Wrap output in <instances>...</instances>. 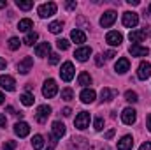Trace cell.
<instances>
[{"label": "cell", "mask_w": 151, "mask_h": 150, "mask_svg": "<svg viewBox=\"0 0 151 150\" xmlns=\"http://www.w3.org/2000/svg\"><path fill=\"white\" fill-rule=\"evenodd\" d=\"M58 94V85H56V81L55 79H46V83H44V87H42V95L46 97V99H51V97H55Z\"/></svg>", "instance_id": "cell-1"}, {"label": "cell", "mask_w": 151, "mask_h": 150, "mask_svg": "<svg viewBox=\"0 0 151 150\" xmlns=\"http://www.w3.org/2000/svg\"><path fill=\"white\" fill-rule=\"evenodd\" d=\"M39 16L40 18H49V16H53L55 12H56V4L55 2H47V4H40L37 9Z\"/></svg>", "instance_id": "cell-2"}, {"label": "cell", "mask_w": 151, "mask_h": 150, "mask_svg": "<svg viewBox=\"0 0 151 150\" xmlns=\"http://www.w3.org/2000/svg\"><path fill=\"white\" fill-rule=\"evenodd\" d=\"M74 125L79 129V131H84L88 125H90V113L88 111H81L74 120Z\"/></svg>", "instance_id": "cell-3"}, {"label": "cell", "mask_w": 151, "mask_h": 150, "mask_svg": "<svg viewBox=\"0 0 151 150\" xmlns=\"http://www.w3.org/2000/svg\"><path fill=\"white\" fill-rule=\"evenodd\" d=\"M121 21H123L125 27L134 28V27H137V23H139V16H137V12H130V11H128V12H123Z\"/></svg>", "instance_id": "cell-4"}, {"label": "cell", "mask_w": 151, "mask_h": 150, "mask_svg": "<svg viewBox=\"0 0 151 150\" xmlns=\"http://www.w3.org/2000/svg\"><path fill=\"white\" fill-rule=\"evenodd\" d=\"M74 66H72V62H65L63 66H62V69H60V76H62V79L63 81H70L72 78H74Z\"/></svg>", "instance_id": "cell-5"}, {"label": "cell", "mask_w": 151, "mask_h": 150, "mask_svg": "<svg viewBox=\"0 0 151 150\" xmlns=\"http://www.w3.org/2000/svg\"><path fill=\"white\" fill-rule=\"evenodd\" d=\"M116 18H118L116 11H107V12H104V16L100 18V27H104V28H109L114 21H116Z\"/></svg>", "instance_id": "cell-6"}, {"label": "cell", "mask_w": 151, "mask_h": 150, "mask_svg": "<svg viewBox=\"0 0 151 150\" xmlns=\"http://www.w3.org/2000/svg\"><path fill=\"white\" fill-rule=\"evenodd\" d=\"M121 120H123L127 125L135 124V120H137V111H135V110H132V108H125L123 113H121Z\"/></svg>", "instance_id": "cell-7"}, {"label": "cell", "mask_w": 151, "mask_h": 150, "mask_svg": "<svg viewBox=\"0 0 151 150\" xmlns=\"http://www.w3.org/2000/svg\"><path fill=\"white\" fill-rule=\"evenodd\" d=\"M0 87L2 88H5L7 92H12L14 88H16V81H14V78L9 74H2L0 76Z\"/></svg>", "instance_id": "cell-8"}, {"label": "cell", "mask_w": 151, "mask_h": 150, "mask_svg": "<svg viewBox=\"0 0 151 150\" xmlns=\"http://www.w3.org/2000/svg\"><path fill=\"white\" fill-rule=\"evenodd\" d=\"M32 66H34V58L32 57H25L21 62H18V73L27 74V73L32 71Z\"/></svg>", "instance_id": "cell-9"}, {"label": "cell", "mask_w": 151, "mask_h": 150, "mask_svg": "<svg viewBox=\"0 0 151 150\" xmlns=\"http://www.w3.org/2000/svg\"><path fill=\"white\" fill-rule=\"evenodd\" d=\"M49 115H51V106H47V104H42V106H39V108H37L35 118H37V122L44 124V122L47 120V117H49Z\"/></svg>", "instance_id": "cell-10"}, {"label": "cell", "mask_w": 151, "mask_h": 150, "mask_svg": "<svg viewBox=\"0 0 151 150\" xmlns=\"http://www.w3.org/2000/svg\"><path fill=\"white\" fill-rule=\"evenodd\" d=\"M90 55H91V48H88V46H81L74 51V57L79 62H86L90 58Z\"/></svg>", "instance_id": "cell-11"}, {"label": "cell", "mask_w": 151, "mask_h": 150, "mask_svg": "<svg viewBox=\"0 0 151 150\" xmlns=\"http://www.w3.org/2000/svg\"><path fill=\"white\" fill-rule=\"evenodd\" d=\"M70 150H90V143L84 138H72L70 141Z\"/></svg>", "instance_id": "cell-12"}, {"label": "cell", "mask_w": 151, "mask_h": 150, "mask_svg": "<svg viewBox=\"0 0 151 150\" xmlns=\"http://www.w3.org/2000/svg\"><path fill=\"white\" fill-rule=\"evenodd\" d=\"M150 76H151V64L150 62H141L139 71H137V78L139 79H148Z\"/></svg>", "instance_id": "cell-13"}, {"label": "cell", "mask_w": 151, "mask_h": 150, "mask_svg": "<svg viewBox=\"0 0 151 150\" xmlns=\"http://www.w3.org/2000/svg\"><path fill=\"white\" fill-rule=\"evenodd\" d=\"M128 51H130L132 57H146V55L150 53V50H148L146 46H141V44H132V46L128 48Z\"/></svg>", "instance_id": "cell-14"}, {"label": "cell", "mask_w": 151, "mask_h": 150, "mask_svg": "<svg viewBox=\"0 0 151 150\" xmlns=\"http://www.w3.org/2000/svg\"><path fill=\"white\" fill-rule=\"evenodd\" d=\"M130 69V60L128 58H118V62H116V66H114V71L118 73V74H125L127 71Z\"/></svg>", "instance_id": "cell-15"}, {"label": "cell", "mask_w": 151, "mask_h": 150, "mask_svg": "<svg viewBox=\"0 0 151 150\" xmlns=\"http://www.w3.org/2000/svg\"><path fill=\"white\" fill-rule=\"evenodd\" d=\"M14 133H16V136L25 138V136H28V133H30V125H28L27 122H16V125H14Z\"/></svg>", "instance_id": "cell-16"}, {"label": "cell", "mask_w": 151, "mask_h": 150, "mask_svg": "<svg viewBox=\"0 0 151 150\" xmlns=\"http://www.w3.org/2000/svg\"><path fill=\"white\" fill-rule=\"evenodd\" d=\"M106 42L107 44H111V46H119L121 42H123V36L119 34V32H107V36H106Z\"/></svg>", "instance_id": "cell-17"}, {"label": "cell", "mask_w": 151, "mask_h": 150, "mask_svg": "<svg viewBox=\"0 0 151 150\" xmlns=\"http://www.w3.org/2000/svg\"><path fill=\"white\" fill-rule=\"evenodd\" d=\"M81 101L84 103V104H91L93 101H95V97H97V94H95V90H91V88H84L83 92H81Z\"/></svg>", "instance_id": "cell-18"}, {"label": "cell", "mask_w": 151, "mask_h": 150, "mask_svg": "<svg viewBox=\"0 0 151 150\" xmlns=\"http://www.w3.org/2000/svg\"><path fill=\"white\" fill-rule=\"evenodd\" d=\"M146 36H148V32H146V30H132V32H130V36H128V39H130L134 44H139L141 41H144V39H146Z\"/></svg>", "instance_id": "cell-19"}, {"label": "cell", "mask_w": 151, "mask_h": 150, "mask_svg": "<svg viewBox=\"0 0 151 150\" xmlns=\"http://www.w3.org/2000/svg\"><path fill=\"white\" fill-rule=\"evenodd\" d=\"M63 136H65V125L62 122H53V138L60 140Z\"/></svg>", "instance_id": "cell-20"}, {"label": "cell", "mask_w": 151, "mask_h": 150, "mask_svg": "<svg viewBox=\"0 0 151 150\" xmlns=\"http://www.w3.org/2000/svg\"><path fill=\"white\" fill-rule=\"evenodd\" d=\"M132 147H134L132 136H123V138L118 141V150H132Z\"/></svg>", "instance_id": "cell-21"}, {"label": "cell", "mask_w": 151, "mask_h": 150, "mask_svg": "<svg viewBox=\"0 0 151 150\" xmlns=\"http://www.w3.org/2000/svg\"><path fill=\"white\" fill-rule=\"evenodd\" d=\"M51 51V44L49 42H40L35 46V55L37 57H47V53Z\"/></svg>", "instance_id": "cell-22"}, {"label": "cell", "mask_w": 151, "mask_h": 150, "mask_svg": "<svg viewBox=\"0 0 151 150\" xmlns=\"http://www.w3.org/2000/svg\"><path fill=\"white\" fill-rule=\"evenodd\" d=\"M70 39L77 42V44H83V42H86V34L83 32V30H79V28H74L72 32H70Z\"/></svg>", "instance_id": "cell-23"}, {"label": "cell", "mask_w": 151, "mask_h": 150, "mask_svg": "<svg viewBox=\"0 0 151 150\" xmlns=\"http://www.w3.org/2000/svg\"><path fill=\"white\" fill-rule=\"evenodd\" d=\"M114 95H116V90H111V88H102V92H100V101L102 103H109V101H113Z\"/></svg>", "instance_id": "cell-24"}, {"label": "cell", "mask_w": 151, "mask_h": 150, "mask_svg": "<svg viewBox=\"0 0 151 150\" xmlns=\"http://www.w3.org/2000/svg\"><path fill=\"white\" fill-rule=\"evenodd\" d=\"M32 27H34V23H32V20H28V18H25V20H21V21L18 23V30H19V32H30Z\"/></svg>", "instance_id": "cell-25"}, {"label": "cell", "mask_w": 151, "mask_h": 150, "mask_svg": "<svg viewBox=\"0 0 151 150\" xmlns=\"http://www.w3.org/2000/svg\"><path fill=\"white\" fill-rule=\"evenodd\" d=\"M32 147H34V150H42V147H44V138L40 134H35L32 138Z\"/></svg>", "instance_id": "cell-26"}, {"label": "cell", "mask_w": 151, "mask_h": 150, "mask_svg": "<svg viewBox=\"0 0 151 150\" xmlns=\"http://www.w3.org/2000/svg\"><path fill=\"white\" fill-rule=\"evenodd\" d=\"M77 83H79L81 87H86V85H90V83H91V76L88 74V73H81L79 78H77Z\"/></svg>", "instance_id": "cell-27"}, {"label": "cell", "mask_w": 151, "mask_h": 150, "mask_svg": "<svg viewBox=\"0 0 151 150\" xmlns=\"http://www.w3.org/2000/svg\"><path fill=\"white\" fill-rule=\"evenodd\" d=\"M16 5H18L19 9H23V11H30V9L34 7V2H32V0H18Z\"/></svg>", "instance_id": "cell-28"}, {"label": "cell", "mask_w": 151, "mask_h": 150, "mask_svg": "<svg viewBox=\"0 0 151 150\" xmlns=\"http://www.w3.org/2000/svg\"><path fill=\"white\" fill-rule=\"evenodd\" d=\"M19 101H21L25 106H32V104H34V101H35V97H34L32 94H21Z\"/></svg>", "instance_id": "cell-29"}, {"label": "cell", "mask_w": 151, "mask_h": 150, "mask_svg": "<svg viewBox=\"0 0 151 150\" xmlns=\"http://www.w3.org/2000/svg\"><path fill=\"white\" fill-rule=\"evenodd\" d=\"M37 39H39L37 32H28V34H27V37L23 39V42H25L27 46H32V44H34V42H35Z\"/></svg>", "instance_id": "cell-30"}, {"label": "cell", "mask_w": 151, "mask_h": 150, "mask_svg": "<svg viewBox=\"0 0 151 150\" xmlns=\"http://www.w3.org/2000/svg\"><path fill=\"white\" fill-rule=\"evenodd\" d=\"M47 28H49V32L58 34V32H62V30H63V23H62V21H53Z\"/></svg>", "instance_id": "cell-31"}, {"label": "cell", "mask_w": 151, "mask_h": 150, "mask_svg": "<svg viewBox=\"0 0 151 150\" xmlns=\"http://www.w3.org/2000/svg\"><path fill=\"white\" fill-rule=\"evenodd\" d=\"M125 101H128V103H137V101H139L137 92H134V90H127V92H125Z\"/></svg>", "instance_id": "cell-32"}, {"label": "cell", "mask_w": 151, "mask_h": 150, "mask_svg": "<svg viewBox=\"0 0 151 150\" xmlns=\"http://www.w3.org/2000/svg\"><path fill=\"white\" fill-rule=\"evenodd\" d=\"M72 97H74L72 88H63V90H62V99H63V101H72Z\"/></svg>", "instance_id": "cell-33"}, {"label": "cell", "mask_w": 151, "mask_h": 150, "mask_svg": "<svg viewBox=\"0 0 151 150\" xmlns=\"http://www.w3.org/2000/svg\"><path fill=\"white\" fill-rule=\"evenodd\" d=\"M56 46H58V50H62V51H65V50H69V46H70V42H69L67 39H58V41H56Z\"/></svg>", "instance_id": "cell-34"}, {"label": "cell", "mask_w": 151, "mask_h": 150, "mask_svg": "<svg viewBox=\"0 0 151 150\" xmlns=\"http://www.w3.org/2000/svg\"><path fill=\"white\" fill-rule=\"evenodd\" d=\"M93 129H95V131H102V129H104V118H102V117H97V118H95Z\"/></svg>", "instance_id": "cell-35"}, {"label": "cell", "mask_w": 151, "mask_h": 150, "mask_svg": "<svg viewBox=\"0 0 151 150\" xmlns=\"http://www.w3.org/2000/svg\"><path fill=\"white\" fill-rule=\"evenodd\" d=\"M19 42H21V41L18 37H11L9 39V48H11V50H18V48H19Z\"/></svg>", "instance_id": "cell-36"}, {"label": "cell", "mask_w": 151, "mask_h": 150, "mask_svg": "<svg viewBox=\"0 0 151 150\" xmlns=\"http://www.w3.org/2000/svg\"><path fill=\"white\" fill-rule=\"evenodd\" d=\"M58 62H60L58 53H49V64H51V66H56Z\"/></svg>", "instance_id": "cell-37"}, {"label": "cell", "mask_w": 151, "mask_h": 150, "mask_svg": "<svg viewBox=\"0 0 151 150\" xmlns=\"http://www.w3.org/2000/svg\"><path fill=\"white\" fill-rule=\"evenodd\" d=\"M14 149H16V141L9 140V141H5V143H4V150H14Z\"/></svg>", "instance_id": "cell-38"}, {"label": "cell", "mask_w": 151, "mask_h": 150, "mask_svg": "<svg viewBox=\"0 0 151 150\" xmlns=\"http://www.w3.org/2000/svg\"><path fill=\"white\" fill-rule=\"evenodd\" d=\"M95 64H97L99 67H102V66H104V55H97V57H95Z\"/></svg>", "instance_id": "cell-39"}, {"label": "cell", "mask_w": 151, "mask_h": 150, "mask_svg": "<svg viewBox=\"0 0 151 150\" xmlns=\"http://www.w3.org/2000/svg\"><path fill=\"white\" fill-rule=\"evenodd\" d=\"M65 7H67L69 11H74L76 7H77V4H76L74 0H70V2H67V4H65Z\"/></svg>", "instance_id": "cell-40"}, {"label": "cell", "mask_w": 151, "mask_h": 150, "mask_svg": "<svg viewBox=\"0 0 151 150\" xmlns=\"http://www.w3.org/2000/svg\"><path fill=\"white\" fill-rule=\"evenodd\" d=\"M5 125H7V118H5V115L0 113V127H5Z\"/></svg>", "instance_id": "cell-41"}, {"label": "cell", "mask_w": 151, "mask_h": 150, "mask_svg": "<svg viewBox=\"0 0 151 150\" xmlns=\"http://www.w3.org/2000/svg\"><path fill=\"white\" fill-rule=\"evenodd\" d=\"M139 150H151V141H146V143H142Z\"/></svg>", "instance_id": "cell-42"}, {"label": "cell", "mask_w": 151, "mask_h": 150, "mask_svg": "<svg viewBox=\"0 0 151 150\" xmlns=\"http://www.w3.org/2000/svg\"><path fill=\"white\" fill-rule=\"evenodd\" d=\"M113 136H114V129H109V131L106 133V140H111Z\"/></svg>", "instance_id": "cell-43"}, {"label": "cell", "mask_w": 151, "mask_h": 150, "mask_svg": "<svg viewBox=\"0 0 151 150\" xmlns=\"http://www.w3.org/2000/svg\"><path fill=\"white\" fill-rule=\"evenodd\" d=\"M146 127L150 129V133H151V113L148 115V118H146Z\"/></svg>", "instance_id": "cell-44"}, {"label": "cell", "mask_w": 151, "mask_h": 150, "mask_svg": "<svg viewBox=\"0 0 151 150\" xmlns=\"http://www.w3.org/2000/svg\"><path fill=\"white\" fill-rule=\"evenodd\" d=\"M63 117H70V113H72V110H70V108H63Z\"/></svg>", "instance_id": "cell-45"}, {"label": "cell", "mask_w": 151, "mask_h": 150, "mask_svg": "<svg viewBox=\"0 0 151 150\" xmlns=\"http://www.w3.org/2000/svg\"><path fill=\"white\" fill-rule=\"evenodd\" d=\"M106 57H107V58H114L116 53H114V51H106Z\"/></svg>", "instance_id": "cell-46"}, {"label": "cell", "mask_w": 151, "mask_h": 150, "mask_svg": "<svg viewBox=\"0 0 151 150\" xmlns=\"http://www.w3.org/2000/svg\"><path fill=\"white\" fill-rule=\"evenodd\" d=\"M55 145H56V141H51V143H49V147H47L46 150H55Z\"/></svg>", "instance_id": "cell-47"}, {"label": "cell", "mask_w": 151, "mask_h": 150, "mask_svg": "<svg viewBox=\"0 0 151 150\" xmlns=\"http://www.w3.org/2000/svg\"><path fill=\"white\" fill-rule=\"evenodd\" d=\"M128 4H130V5H139L141 2H139V0H128Z\"/></svg>", "instance_id": "cell-48"}, {"label": "cell", "mask_w": 151, "mask_h": 150, "mask_svg": "<svg viewBox=\"0 0 151 150\" xmlns=\"http://www.w3.org/2000/svg\"><path fill=\"white\" fill-rule=\"evenodd\" d=\"M5 66H7V62H5V60H4V58H0V69H4V67H5Z\"/></svg>", "instance_id": "cell-49"}, {"label": "cell", "mask_w": 151, "mask_h": 150, "mask_svg": "<svg viewBox=\"0 0 151 150\" xmlns=\"http://www.w3.org/2000/svg\"><path fill=\"white\" fill-rule=\"evenodd\" d=\"M0 7H7V0L4 2V0H0Z\"/></svg>", "instance_id": "cell-50"}, {"label": "cell", "mask_w": 151, "mask_h": 150, "mask_svg": "<svg viewBox=\"0 0 151 150\" xmlns=\"http://www.w3.org/2000/svg\"><path fill=\"white\" fill-rule=\"evenodd\" d=\"M4 99H5V97H4V94L0 92V104H4Z\"/></svg>", "instance_id": "cell-51"}, {"label": "cell", "mask_w": 151, "mask_h": 150, "mask_svg": "<svg viewBox=\"0 0 151 150\" xmlns=\"http://www.w3.org/2000/svg\"><path fill=\"white\" fill-rule=\"evenodd\" d=\"M150 12H151V4H150Z\"/></svg>", "instance_id": "cell-52"}, {"label": "cell", "mask_w": 151, "mask_h": 150, "mask_svg": "<svg viewBox=\"0 0 151 150\" xmlns=\"http://www.w3.org/2000/svg\"><path fill=\"white\" fill-rule=\"evenodd\" d=\"M102 150H109V149H102Z\"/></svg>", "instance_id": "cell-53"}]
</instances>
